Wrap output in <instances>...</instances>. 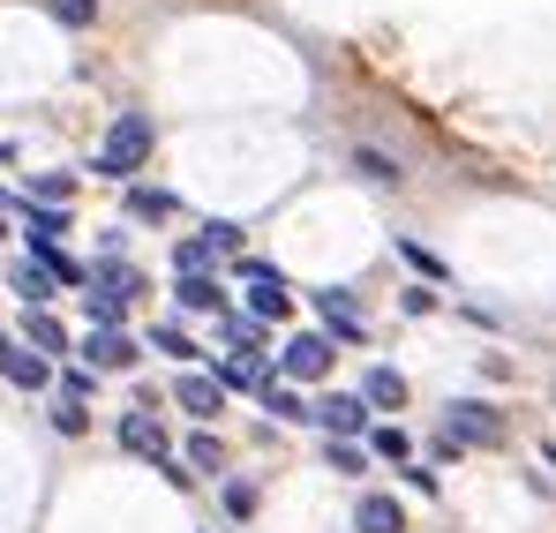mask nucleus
Instances as JSON below:
<instances>
[{"label": "nucleus", "instance_id": "f257e3e1", "mask_svg": "<svg viewBox=\"0 0 556 533\" xmlns=\"http://www.w3.org/2000/svg\"><path fill=\"white\" fill-rule=\"evenodd\" d=\"M151 158V120L143 113H128L113 136H105V151H98V174H113V180H128L136 166Z\"/></svg>", "mask_w": 556, "mask_h": 533}, {"label": "nucleus", "instance_id": "f03ea898", "mask_svg": "<svg viewBox=\"0 0 556 533\" xmlns=\"http://www.w3.org/2000/svg\"><path fill=\"white\" fill-rule=\"evenodd\" d=\"M331 339L324 331H293L286 346H278V368H286V383H316V376H331Z\"/></svg>", "mask_w": 556, "mask_h": 533}, {"label": "nucleus", "instance_id": "7ed1b4c3", "mask_svg": "<svg viewBox=\"0 0 556 533\" xmlns=\"http://www.w3.org/2000/svg\"><path fill=\"white\" fill-rule=\"evenodd\" d=\"M504 436V421L489 414V406H473V398H459L452 414H444V458H459L466 444H496Z\"/></svg>", "mask_w": 556, "mask_h": 533}, {"label": "nucleus", "instance_id": "20e7f679", "mask_svg": "<svg viewBox=\"0 0 556 533\" xmlns=\"http://www.w3.org/2000/svg\"><path fill=\"white\" fill-rule=\"evenodd\" d=\"M241 278H249V308H256V323H278V316H293V293H286V278H278L271 264L241 256Z\"/></svg>", "mask_w": 556, "mask_h": 533}, {"label": "nucleus", "instance_id": "39448f33", "mask_svg": "<svg viewBox=\"0 0 556 533\" xmlns=\"http://www.w3.org/2000/svg\"><path fill=\"white\" fill-rule=\"evenodd\" d=\"M316 421H324V436H362L369 429V398L362 391H331V398H316Z\"/></svg>", "mask_w": 556, "mask_h": 533}, {"label": "nucleus", "instance_id": "423d86ee", "mask_svg": "<svg viewBox=\"0 0 556 533\" xmlns=\"http://www.w3.org/2000/svg\"><path fill=\"white\" fill-rule=\"evenodd\" d=\"M0 376H8L15 391H46V376H53V360L38 354V346H15V339L0 331Z\"/></svg>", "mask_w": 556, "mask_h": 533}, {"label": "nucleus", "instance_id": "0eeeda50", "mask_svg": "<svg viewBox=\"0 0 556 533\" xmlns=\"http://www.w3.org/2000/svg\"><path fill=\"white\" fill-rule=\"evenodd\" d=\"M174 398H181V414H195V421H218V414H226L218 376H195V368H181V376H174Z\"/></svg>", "mask_w": 556, "mask_h": 533}, {"label": "nucleus", "instance_id": "6e6552de", "mask_svg": "<svg viewBox=\"0 0 556 533\" xmlns=\"http://www.w3.org/2000/svg\"><path fill=\"white\" fill-rule=\"evenodd\" d=\"M136 354H143V346H136L128 331H91V339H84V368H98V376H113V368H136Z\"/></svg>", "mask_w": 556, "mask_h": 533}, {"label": "nucleus", "instance_id": "1a4fd4ad", "mask_svg": "<svg viewBox=\"0 0 556 533\" xmlns=\"http://www.w3.org/2000/svg\"><path fill=\"white\" fill-rule=\"evenodd\" d=\"M211 376H218V391H264V383H271L264 354H226L218 368H211Z\"/></svg>", "mask_w": 556, "mask_h": 533}, {"label": "nucleus", "instance_id": "9d476101", "mask_svg": "<svg viewBox=\"0 0 556 533\" xmlns=\"http://www.w3.org/2000/svg\"><path fill=\"white\" fill-rule=\"evenodd\" d=\"M316 308H324V323H331V339H339V346H362V316H354V301H346L339 285H324V293H316Z\"/></svg>", "mask_w": 556, "mask_h": 533}, {"label": "nucleus", "instance_id": "9b49d317", "mask_svg": "<svg viewBox=\"0 0 556 533\" xmlns=\"http://www.w3.org/2000/svg\"><path fill=\"white\" fill-rule=\"evenodd\" d=\"M61 226H68V211H61V203H23V233H30V249L61 241Z\"/></svg>", "mask_w": 556, "mask_h": 533}, {"label": "nucleus", "instance_id": "f8f14e48", "mask_svg": "<svg viewBox=\"0 0 556 533\" xmlns=\"http://www.w3.org/2000/svg\"><path fill=\"white\" fill-rule=\"evenodd\" d=\"M91 293L136 301V293H143V270H136V264H98V270H91Z\"/></svg>", "mask_w": 556, "mask_h": 533}, {"label": "nucleus", "instance_id": "ddd939ff", "mask_svg": "<svg viewBox=\"0 0 556 533\" xmlns=\"http://www.w3.org/2000/svg\"><path fill=\"white\" fill-rule=\"evenodd\" d=\"M23 339H30V346H38L46 360H61V354H68V331H61V323H53L46 308H30V316H23Z\"/></svg>", "mask_w": 556, "mask_h": 533}, {"label": "nucleus", "instance_id": "4468645a", "mask_svg": "<svg viewBox=\"0 0 556 533\" xmlns=\"http://www.w3.org/2000/svg\"><path fill=\"white\" fill-rule=\"evenodd\" d=\"M354 526H362V533H406V511H399L391 496H362V511H354Z\"/></svg>", "mask_w": 556, "mask_h": 533}, {"label": "nucleus", "instance_id": "2eb2a0df", "mask_svg": "<svg viewBox=\"0 0 556 533\" xmlns=\"http://www.w3.org/2000/svg\"><path fill=\"white\" fill-rule=\"evenodd\" d=\"M15 293H23L30 308H46V301L61 293V278H53V270H46L38 256H30V264H15Z\"/></svg>", "mask_w": 556, "mask_h": 533}, {"label": "nucleus", "instance_id": "dca6fc26", "mask_svg": "<svg viewBox=\"0 0 556 533\" xmlns=\"http://www.w3.org/2000/svg\"><path fill=\"white\" fill-rule=\"evenodd\" d=\"M174 293H181V308H218V316H226V293H218V278H211V270L174 278Z\"/></svg>", "mask_w": 556, "mask_h": 533}, {"label": "nucleus", "instance_id": "f3484780", "mask_svg": "<svg viewBox=\"0 0 556 533\" xmlns=\"http://www.w3.org/2000/svg\"><path fill=\"white\" fill-rule=\"evenodd\" d=\"M362 398H369V406H406V376H399V368H369V376H362Z\"/></svg>", "mask_w": 556, "mask_h": 533}, {"label": "nucleus", "instance_id": "a211bd4d", "mask_svg": "<svg viewBox=\"0 0 556 533\" xmlns=\"http://www.w3.org/2000/svg\"><path fill=\"white\" fill-rule=\"evenodd\" d=\"M264 406H271V421H316V406L293 383H264Z\"/></svg>", "mask_w": 556, "mask_h": 533}, {"label": "nucleus", "instance_id": "6ab92c4d", "mask_svg": "<svg viewBox=\"0 0 556 533\" xmlns=\"http://www.w3.org/2000/svg\"><path fill=\"white\" fill-rule=\"evenodd\" d=\"M369 450H376V458H391V466H414V444H406V429H399V421L369 429Z\"/></svg>", "mask_w": 556, "mask_h": 533}, {"label": "nucleus", "instance_id": "aec40b11", "mask_svg": "<svg viewBox=\"0 0 556 533\" xmlns=\"http://www.w3.org/2000/svg\"><path fill=\"white\" fill-rule=\"evenodd\" d=\"M151 346L174 360V368H188V360H195V339H188L181 323H159V331H151Z\"/></svg>", "mask_w": 556, "mask_h": 533}, {"label": "nucleus", "instance_id": "412c9836", "mask_svg": "<svg viewBox=\"0 0 556 533\" xmlns=\"http://www.w3.org/2000/svg\"><path fill=\"white\" fill-rule=\"evenodd\" d=\"M324 466H331V473H362V466H369V450L346 444V436H331V444H324Z\"/></svg>", "mask_w": 556, "mask_h": 533}, {"label": "nucleus", "instance_id": "4be33fe9", "mask_svg": "<svg viewBox=\"0 0 556 533\" xmlns=\"http://www.w3.org/2000/svg\"><path fill=\"white\" fill-rule=\"evenodd\" d=\"M188 270H211V241H203V233L174 249V278H188Z\"/></svg>", "mask_w": 556, "mask_h": 533}, {"label": "nucleus", "instance_id": "5701e85b", "mask_svg": "<svg viewBox=\"0 0 556 533\" xmlns=\"http://www.w3.org/2000/svg\"><path fill=\"white\" fill-rule=\"evenodd\" d=\"M203 241H211V256H241V226H226V218H211Z\"/></svg>", "mask_w": 556, "mask_h": 533}, {"label": "nucleus", "instance_id": "b1692460", "mask_svg": "<svg viewBox=\"0 0 556 533\" xmlns=\"http://www.w3.org/2000/svg\"><path fill=\"white\" fill-rule=\"evenodd\" d=\"M188 466H203V473H218V466H226V450H218V436H195V444H188Z\"/></svg>", "mask_w": 556, "mask_h": 533}, {"label": "nucleus", "instance_id": "393cba45", "mask_svg": "<svg viewBox=\"0 0 556 533\" xmlns=\"http://www.w3.org/2000/svg\"><path fill=\"white\" fill-rule=\"evenodd\" d=\"M128 203H136V218H166L174 211V195H159V188H136Z\"/></svg>", "mask_w": 556, "mask_h": 533}, {"label": "nucleus", "instance_id": "a878e982", "mask_svg": "<svg viewBox=\"0 0 556 533\" xmlns=\"http://www.w3.org/2000/svg\"><path fill=\"white\" fill-rule=\"evenodd\" d=\"M354 166H362V174H369V180H383V188H391V180H399V166H391V158H383V151H354Z\"/></svg>", "mask_w": 556, "mask_h": 533}, {"label": "nucleus", "instance_id": "bb28decb", "mask_svg": "<svg viewBox=\"0 0 556 533\" xmlns=\"http://www.w3.org/2000/svg\"><path fill=\"white\" fill-rule=\"evenodd\" d=\"M53 429L76 436V429H84V398H61V406H53Z\"/></svg>", "mask_w": 556, "mask_h": 533}, {"label": "nucleus", "instance_id": "cd10ccee", "mask_svg": "<svg viewBox=\"0 0 556 533\" xmlns=\"http://www.w3.org/2000/svg\"><path fill=\"white\" fill-rule=\"evenodd\" d=\"M226 511L249 519V511H256V488H249V481H226Z\"/></svg>", "mask_w": 556, "mask_h": 533}, {"label": "nucleus", "instance_id": "c85d7f7f", "mask_svg": "<svg viewBox=\"0 0 556 533\" xmlns=\"http://www.w3.org/2000/svg\"><path fill=\"white\" fill-rule=\"evenodd\" d=\"M30 203H61V211H68V180H61V174H46L38 188H30Z\"/></svg>", "mask_w": 556, "mask_h": 533}, {"label": "nucleus", "instance_id": "c756f323", "mask_svg": "<svg viewBox=\"0 0 556 533\" xmlns=\"http://www.w3.org/2000/svg\"><path fill=\"white\" fill-rule=\"evenodd\" d=\"M399 249H406V264L421 270V278H444V264H437V256H429V249H421V241H399Z\"/></svg>", "mask_w": 556, "mask_h": 533}, {"label": "nucleus", "instance_id": "7c9ffc66", "mask_svg": "<svg viewBox=\"0 0 556 533\" xmlns=\"http://www.w3.org/2000/svg\"><path fill=\"white\" fill-rule=\"evenodd\" d=\"M53 8V23H91V0H46Z\"/></svg>", "mask_w": 556, "mask_h": 533}, {"label": "nucleus", "instance_id": "2f4dec72", "mask_svg": "<svg viewBox=\"0 0 556 533\" xmlns=\"http://www.w3.org/2000/svg\"><path fill=\"white\" fill-rule=\"evenodd\" d=\"M0 233H8V195H0Z\"/></svg>", "mask_w": 556, "mask_h": 533}]
</instances>
